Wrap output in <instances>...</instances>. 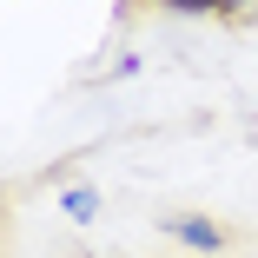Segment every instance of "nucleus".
<instances>
[{"label": "nucleus", "mask_w": 258, "mask_h": 258, "mask_svg": "<svg viewBox=\"0 0 258 258\" xmlns=\"http://www.w3.org/2000/svg\"><path fill=\"white\" fill-rule=\"evenodd\" d=\"M166 7H179V14H212V7H245V0H166Z\"/></svg>", "instance_id": "obj_3"}, {"label": "nucleus", "mask_w": 258, "mask_h": 258, "mask_svg": "<svg viewBox=\"0 0 258 258\" xmlns=\"http://www.w3.org/2000/svg\"><path fill=\"white\" fill-rule=\"evenodd\" d=\"M166 232L172 238H185L192 251H219L225 238H219V225H205V219H166Z\"/></svg>", "instance_id": "obj_1"}, {"label": "nucleus", "mask_w": 258, "mask_h": 258, "mask_svg": "<svg viewBox=\"0 0 258 258\" xmlns=\"http://www.w3.org/2000/svg\"><path fill=\"white\" fill-rule=\"evenodd\" d=\"M93 212H99V192L93 185H73L67 192V219H93Z\"/></svg>", "instance_id": "obj_2"}]
</instances>
